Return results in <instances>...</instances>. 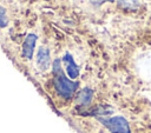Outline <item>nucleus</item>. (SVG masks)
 I'll return each mask as SVG.
<instances>
[{"label": "nucleus", "instance_id": "2", "mask_svg": "<svg viewBox=\"0 0 151 133\" xmlns=\"http://www.w3.org/2000/svg\"><path fill=\"white\" fill-rule=\"evenodd\" d=\"M110 133H132L127 119L123 115L96 118Z\"/></svg>", "mask_w": 151, "mask_h": 133}, {"label": "nucleus", "instance_id": "4", "mask_svg": "<svg viewBox=\"0 0 151 133\" xmlns=\"http://www.w3.org/2000/svg\"><path fill=\"white\" fill-rule=\"evenodd\" d=\"M94 98V91L91 87H84L76 93V105L78 108L88 109Z\"/></svg>", "mask_w": 151, "mask_h": 133}, {"label": "nucleus", "instance_id": "6", "mask_svg": "<svg viewBox=\"0 0 151 133\" xmlns=\"http://www.w3.org/2000/svg\"><path fill=\"white\" fill-rule=\"evenodd\" d=\"M37 40H38V36L34 33H29L25 38V41L22 44V55L27 60H31L33 58V53H34Z\"/></svg>", "mask_w": 151, "mask_h": 133}, {"label": "nucleus", "instance_id": "5", "mask_svg": "<svg viewBox=\"0 0 151 133\" xmlns=\"http://www.w3.org/2000/svg\"><path fill=\"white\" fill-rule=\"evenodd\" d=\"M35 62L37 66L40 71L45 72L50 68L51 64V53H50V48L46 46H40L38 48L37 52V56H35Z\"/></svg>", "mask_w": 151, "mask_h": 133}, {"label": "nucleus", "instance_id": "8", "mask_svg": "<svg viewBox=\"0 0 151 133\" xmlns=\"http://www.w3.org/2000/svg\"><path fill=\"white\" fill-rule=\"evenodd\" d=\"M8 25V18L6 14V9L0 6V27H6Z\"/></svg>", "mask_w": 151, "mask_h": 133}, {"label": "nucleus", "instance_id": "7", "mask_svg": "<svg viewBox=\"0 0 151 133\" xmlns=\"http://www.w3.org/2000/svg\"><path fill=\"white\" fill-rule=\"evenodd\" d=\"M120 9L125 12H136L140 7L139 0H116Z\"/></svg>", "mask_w": 151, "mask_h": 133}, {"label": "nucleus", "instance_id": "3", "mask_svg": "<svg viewBox=\"0 0 151 133\" xmlns=\"http://www.w3.org/2000/svg\"><path fill=\"white\" fill-rule=\"evenodd\" d=\"M61 62L64 65V71H65L66 75L71 80H76V79L79 78V75H80V67L78 66V64L76 62L73 55L70 52H66L63 55Z\"/></svg>", "mask_w": 151, "mask_h": 133}, {"label": "nucleus", "instance_id": "1", "mask_svg": "<svg viewBox=\"0 0 151 133\" xmlns=\"http://www.w3.org/2000/svg\"><path fill=\"white\" fill-rule=\"evenodd\" d=\"M52 74H53V87H54L57 94L65 100L72 99L79 89V82L77 80H71L66 75V73L63 68L61 59L57 58L53 60Z\"/></svg>", "mask_w": 151, "mask_h": 133}, {"label": "nucleus", "instance_id": "9", "mask_svg": "<svg viewBox=\"0 0 151 133\" xmlns=\"http://www.w3.org/2000/svg\"><path fill=\"white\" fill-rule=\"evenodd\" d=\"M114 0H90V4L94 7V8H99L100 6H103L104 4H106V2H113Z\"/></svg>", "mask_w": 151, "mask_h": 133}]
</instances>
